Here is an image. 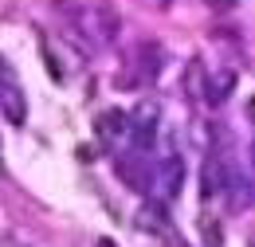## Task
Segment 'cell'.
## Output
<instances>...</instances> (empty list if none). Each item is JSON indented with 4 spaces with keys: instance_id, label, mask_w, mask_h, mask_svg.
I'll use <instances>...</instances> for the list:
<instances>
[{
    "instance_id": "obj_3",
    "label": "cell",
    "mask_w": 255,
    "mask_h": 247,
    "mask_svg": "<svg viewBox=\"0 0 255 247\" xmlns=\"http://www.w3.org/2000/svg\"><path fill=\"white\" fill-rule=\"evenodd\" d=\"M4 118L12 125L24 122V98H20V91L12 87V79H8V71H4Z\"/></svg>"
},
{
    "instance_id": "obj_8",
    "label": "cell",
    "mask_w": 255,
    "mask_h": 247,
    "mask_svg": "<svg viewBox=\"0 0 255 247\" xmlns=\"http://www.w3.org/2000/svg\"><path fill=\"white\" fill-rule=\"evenodd\" d=\"M102 247H110V240H102Z\"/></svg>"
},
{
    "instance_id": "obj_1",
    "label": "cell",
    "mask_w": 255,
    "mask_h": 247,
    "mask_svg": "<svg viewBox=\"0 0 255 247\" xmlns=\"http://www.w3.org/2000/svg\"><path fill=\"white\" fill-rule=\"evenodd\" d=\"M126 129H129V118L122 114V110H106V114L95 118V133L102 137V141H114V137H122Z\"/></svg>"
},
{
    "instance_id": "obj_7",
    "label": "cell",
    "mask_w": 255,
    "mask_h": 247,
    "mask_svg": "<svg viewBox=\"0 0 255 247\" xmlns=\"http://www.w3.org/2000/svg\"><path fill=\"white\" fill-rule=\"evenodd\" d=\"M204 4H208L212 12H232V8L240 4V0H204Z\"/></svg>"
},
{
    "instance_id": "obj_2",
    "label": "cell",
    "mask_w": 255,
    "mask_h": 247,
    "mask_svg": "<svg viewBox=\"0 0 255 247\" xmlns=\"http://www.w3.org/2000/svg\"><path fill=\"white\" fill-rule=\"evenodd\" d=\"M228 185V169H224V157L220 153H208L204 157V196H216Z\"/></svg>"
},
{
    "instance_id": "obj_4",
    "label": "cell",
    "mask_w": 255,
    "mask_h": 247,
    "mask_svg": "<svg viewBox=\"0 0 255 247\" xmlns=\"http://www.w3.org/2000/svg\"><path fill=\"white\" fill-rule=\"evenodd\" d=\"M95 12H98V35H102V39H114V35H118V12H114L110 4H98Z\"/></svg>"
},
{
    "instance_id": "obj_6",
    "label": "cell",
    "mask_w": 255,
    "mask_h": 247,
    "mask_svg": "<svg viewBox=\"0 0 255 247\" xmlns=\"http://www.w3.org/2000/svg\"><path fill=\"white\" fill-rule=\"evenodd\" d=\"M118 173L126 177L129 188H145V181H141V169H137V161H133V157H122V161H118Z\"/></svg>"
},
{
    "instance_id": "obj_9",
    "label": "cell",
    "mask_w": 255,
    "mask_h": 247,
    "mask_svg": "<svg viewBox=\"0 0 255 247\" xmlns=\"http://www.w3.org/2000/svg\"><path fill=\"white\" fill-rule=\"evenodd\" d=\"M252 161H255V145H252Z\"/></svg>"
},
{
    "instance_id": "obj_5",
    "label": "cell",
    "mask_w": 255,
    "mask_h": 247,
    "mask_svg": "<svg viewBox=\"0 0 255 247\" xmlns=\"http://www.w3.org/2000/svg\"><path fill=\"white\" fill-rule=\"evenodd\" d=\"M232 83H236L232 71H224L220 79H208V102H224V98L232 94Z\"/></svg>"
}]
</instances>
